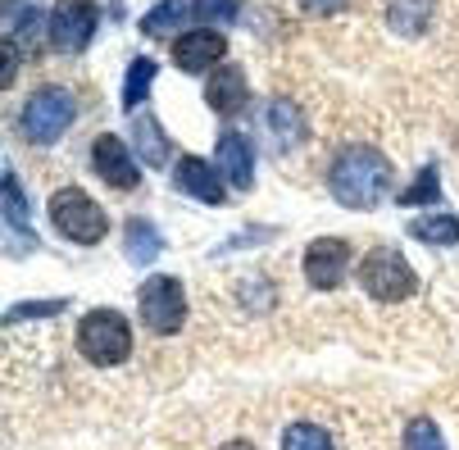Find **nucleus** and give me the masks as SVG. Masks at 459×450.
<instances>
[{"label": "nucleus", "mask_w": 459, "mask_h": 450, "mask_svg": "<svg viewBox=\"0 0 459 450\" xmlns=\"http://www.w3.org/2000/svg\"><path fill=\"white\" fill-rule=\"evenodd\" d=\"M282 450H333V437L318 423H291L282 432Z\"/></svg>", "instance_id": "obj_23"}, {"label": "nucleus", "mask_w": 459, "mask_h": 450, "mask_svg": "<svg viewBox=\"0 0 459 450\" xmlns=\"http://www.w3.org/2000/svg\"><path fill=\"white\" fill-rule=\"evenodd\" d=\"M50 223L59 237H69L78 246H96L105 232H109V219L105 210L87 196L82 186H59L55 196H50Z\"/></svg>", "instance_id": "obj_5"}, {"label": "nucleus", "mask_w": 459, "mask_h": 450, "mask_svg": "<svg viewBox=\"0 0 459 450\" xmlns=\"http://www.w3.org/2000/svg\"><path fill=\"white\" fill-rule=\"evenodd\" d=\"M137 309H142V324L155 333V337H173L182 324H186V291L178 278L169 273H151L137 291Z\"/></svg>", "instance_id": "obj_6"}, {"label": "nucleus", "mask_w": 459, "mask_h": 450, "mask_svg": "<svg viewBox=\"0 0 459 450\" xmlns=\"http://www.w3.org/2000/svg\"><path fill=\"white\" fill-rule=\"evenodd\" d=\"M78 114V100L69 87H59V82H46L28 96L23 105V137L32 146H55L64 133H69V123Z\"/></svg>", "instance_id": "obj_4"}, {"label": "nucleus", "mask_w": 459, "mask_h": 450, "mask_svg": "<svg viewBox=\"0 0 459 450\" xmlns=\"http://www.w3.org/2000/svg\"><path fill=\"white\" fill-rule=\"evenodd\" d=\"M123 250H127V260H133L137 269H151V264L160 260L164 241H160V232H155L146 219H133V223H127V241H123Z\"/></svg>", "instance_id": "obj_15"}, {"label": "nucleus", "mask_w": 459, "mask_h": 450, "mask_svg": "<svg viewBox=\"0 0 459 450\" xmlns=\"http://www.w3.org/2000/svg\"><path fill=\"white\" fill-rule=\"evenodd\" d=\"M223 50H228V37L214 28H191L173 37V64L182 74H210L223 59Z\"/></svg>", "instance_id": "obj_10"}, {"label": "nucleus", "mask_w": 459, "mask_h": 450, "mask_svg": "<svg viewBox=\"0 0 459 450\" xmlns=\"http://www.w3.org/2000/svg\"><path fill=\"white\" fill-rule=\"evenodd\" d=\"M96 23H100L96 0H59V5L50 10L46 37H50V46H55V50L78 55V50H87V46H91Z\"/></svg>", "instance_id": "obj_7"}, {"label": "nucleus", "mask_w": 459, "mask_h": 450, "mask_svg": "<svg viewBox=\"0 0 459 450\" xmlns=\"http://www.w3.org/2000/svg\"><path fill=\"white\" fill-rule=\"evenodd\" d=\"M173 182H178L182 196L201 201V205H223V201H228V196H223V182H219V173H214V164H205L201 155H182Z\"/></svg>", "instance_id": "obj_11"}, {"label": "nucleus", "mask_w": 459, "mask_h": 450, "mask_svg": "<svg viewBox=\"0 0 459 450\" xmlns=\"http://www.w3.org/2000/svg\"><path fill=\"white\" fill-rule=\"evenodd\" d=\"M78 355L96 368H118L133 359V328H127V318L118 309H91L78 318Z\"/></svg>", "instance_id": "obj_2"}, {"label": "nucleus", "mask_w": 459, "mask_h": 450, "mask_svg": "<svg viewBox=\"0 0 459 450\" xmlns=\"http://www.w3.org/2000/svg\"><path fill=\"white\" fill-rule=\"evenodd\" d=\"M405 450H446V437H441V428L432 423V419H410V428H405Z\"/></svg>", "instance_id": "obj_24"}, {"label": "nucleus", "mask_w": 459, "mask_h": 450, "mask_svg": "<svg viewBox=\"0 0 459 450\" xmlns=\"http://www.w3.org/2000/svg\"><path fill=\"white\" fill-rule=\"evenodd\" d=\"M182 19H191V5H182V0H160V5L142 19V32H146V37H164V32H173Z\"/></svg>", "instance_id": "obj_21"}, {"label": "nucleus", "mask_w": 459, "mask_h": 450, "mask_svg": "<svg viewBox=\"0 0 459 450\" xmlns=\"http://www.w3.org/2000/svg\"><path fill=\"white\" fill-rule=\"evenodd\" d=\"M391 182H396V169L373 146H346L327 169V191L346 210H377L386 201Z\"/></svg>", "instance_id": "obj_1"}, {"label": "nucleus", "mask_w": 459, "mask_h": 450, "mask_svg": "<svg viewBox=\"0 0 459 450\" xmlns=\"http://www.w3.org/2000/svg\"><path fill=\"white\" fill-rule=\"evenodd\" d=\"M205 100H210V109H214V114H223V118H237V114L246 109V100H250L246 74L237 69V64H223V69L210 78V87H205Z\"/></svg>", "instance_id": "obj_13"}, {"label": "nucleus", "mask_w": 459, "mask_h": 450, "mask_svg": "<svg viewBox=\"0 0 459 450\" xmlns=\"http://www.w3.org/2000/svg\"><path fill=\"white\" fill-rule=\"evenodd\" d=\"M223 450H255V446H250V441H228Z\"/></svg>", "instance_id": "obj_28"}, {"label": "nucleus", "mask_w": 459, "mask_h": 450, "mask_svg": "<svg viewBox=\"0 0 459 450\" xmlns=\"http://www.w3.org/2000/svg\"><path fill=\"white\" fill-rule=\"evenodd\" d=\"M133 137H137V155H142L151 169H164V164H169V142H164L160 123H155L151 114H142V118L133 123Z\"/></svg>", "instance_id": "obj_18"}, {"label": "nucleus", "mask_w": 459, "mask_h": 450, "mask_svg": "<svg viewBox=\"0 0 459 450\" xmlns=\"http://www.w3.org/2000/svg\"><path fill=\"white\" fill-rule=\"evenodd\" d=\"M214 164H219V173H223L237 191H250V182H255V151H250V142H246L241 133H223V137H219Z\"/></svg>", "instance_id": "obj_12"}, {"label": "nucleus", "mask_w": 459, "mask_h": 450, "mask_svg": "<svg viewBox=\"0 0 459 450\" xmlns=\"http://www.w3.org/2000/svg\"><path fill=\"white\" fill-rule=\"evenodd\" d=\"M264 118H269V137H273V146L282 151H291V146H300L305 142V133H309V127H305V114L291 105V100H269V109H264Z\"/></svg>", "instance_id": "obj_14"}, {"label": "nucleus", "mask_w": 459, "mask_h": 450, "mask_svg": "<svg viewBox=\"0 0 459 450\" xmlns=\"http://www.w3.org/2000/svg\"><path fill=\"white\" fill-rule=\"evenodd\" d=\"M296 5H300L305 14H337V10L351 5V0H296Z\"/></svg>", "instance_id": "obj_27"}, {"label": "nucleus", "mask_w": 459, "mask_h": 450, "mask_svg": "<svg viewBox=\"0 0 459 450\" xmlns=\"http://www.w3.org/2000/svg\"><path fill=\"white\" fill-rule=\"evenodd\" d=\"M59 305L64 300H41V305H23V309H10V318H5V324H19V318H46V314H59Z\"/></svg>", "instance_id": "obj_26"}, {"label": "nucleus", "mask_w": 459, "mask_h": 450, "mask_svg": "<svg viewBox=\"0 0 459 450\" xmlns=\"http://www.w3.org/2000/svg\"><path fill=\"white\" fill-rule=\"evenodd\" d=\"M241 14L237 0H191V19H201L205 28L210 23H232Z\"/></svg>", "instance_id": "obj_25"}, {"label": "nucleus", "mask_w": 459, "mask_h": 450, "mask_svg": "<svg viewBox=\"0 0 459 450\" xmlns=\"http://www.w3.org/2000/svg\"><path fill=\"white\" fill-rule=\"evenodd\" d=\"M351 255L355 250L342 237H314L305 246V282L314 291H337L346 282V273H351Z\"/></svg>", "instance_id": "obj_8"}, {"label": "nucleus", "mask_w": 459, "mask_h": 450, "mask_svg": "<svg viewBox=\"0 0 459 450\" xmlns=\"http://www.w3.org/2000/svg\"><path fill=\"white\" fill-rule=\"evenodd\" d=\"M410 237H419L428 246H459V219L455 214H423L410 223Z\"/></svg>", "instance_id": "obj_19"}, {"label": "nucleus", "mask_w": 459, "mask_h": 450, "mask_svg": "<svg viewBox=\"0 0 459 450\" xmlns=\"http://www.w3.org/2000/svg\"><path fill=\"white\" fill-rule=\"evenodd\" d=\"M437 191H441V173H437V164H423L419 169V177L401 191V205H428V201H437Z\"/></svg>", "instance_id": "obj_22"}, {"label": "nucleus", "mask_w": 459, "mask_h": 450, "mask_svg": "<svg viewBox=\"0 0 459 450\" xmlns=\"http://www.w3.org/2000/svg\"><path fill=\"white\" fill-rule=\"evenodd\" d=\"M359 287L382 300V305H401L419 291V278L410 269V260L396 250V246H373L364 260H359Z\"/></svg>", "instance_id": "obj_3"}, {"label": "nucleus", "mask_w": 459, "mask_h": 450, "mask_svg": "<svg viewBox=\"0 0 459 450\" xmlns=\"http://www.w3.org/2000/svg\"><path fill=\"white\" fill-rule=\"evenodd\" d=\"M155 74H160V64H155L151 55H137L133 64H127V82H123V109H127V114H133V109L151 96Z\"/></svg>", "instance_id": "obj_17"}, {"label": "nucleus", "mask_w": 459, "mask_h": 450, "mask_svg": "<svg viewBox=\"0 0 459 450\" xmlns=\"http://www.w3.org/2000/svg\"><path fill=\"white\" fill-rule=\"evenodd\" d=\"M5 223H10V232L32 237V210H28V196H23L14 169H5Z\"/></svg>", "instance_id": "obj_20"}, {"label": "nucleus", "mask_w": 459, "mask_h": 450, "mask_svg": "<svg viewBox=\"0 0 459 450\" xmlns=\"http://www.w3.org/2000/svg\"><path fill=\"white\" fill-rule=\"evenodd\" d=\"M386 19L401 37H419L432 19V0H386Z\"/></svg>", "instance_id": "obj_16"}, {"label": "nucleus", "mask_w": 459, "mask_h": 450, "mask_svg": "<svg viewBox=\"0 0 459 450\" xmlns=\"http://www.w3.org/2000/svg\"><path fill=\"white\" fill-rule=\"evenodd\" d=\"M91 169H96V177H100L105 186H114V191H133V186L142 182V169H137L133 151H127L118 137H109V133L91 142Z\"/></svg>", "instance_id": "obj_9"}]
</instances>
